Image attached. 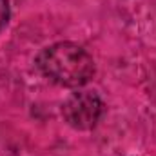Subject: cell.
Masks as SVG:
<instances>
[{
    "mask_svg": "<svg viewBox=\"0 0 156 156\" xmlns=\"http://www.w3.org/2000/svg\"><path fill=\"white\" fill-rule=\"evenodd\" d=\"M37 67L53 83L73 89L85 85L94 76L93 56L75 42H56L44 47L37 56Z\"/></svg>",
    "mask_w": 156,
    "mask_h": 156,
    "instance_id": "1",
    "label": "cell"
},
{
    "mask_svg": "<svg viewBox=\"0 0 156 156\" xmlns=\"http://www.w3.org/2000/svg\"><path fill=\"white\" fill-rule=\"evenodd\" d=\"M104 113V104L96 93L82 91L67 98L62 107V115L69 125L80 131L93 129Z\"/></svg>",
    "mask_w": 156,
    "mask_h": 156,
    "instance_id": "2",
    "label": "cell"
},
{
    "mask_svg": "<svg viewBox=\"0 0 156 156\" xmlns=\"http://www.w3.org/2000/svg\"><path fill=\"white\" fill-rule=\"evenodd\" d=\"M7 20H9V2L7 0H0V31L4 29Z\"/></svg>",
    "mask_w": 156,
    "mask_h": 156,
    "instance_id": "3",
    "label": "cell"
}]
</instances>
